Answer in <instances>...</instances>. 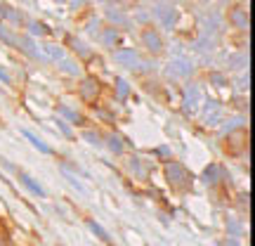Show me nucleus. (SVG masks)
I'll list each match as a JSON object with an SVG mask.
<instances>
[{
  "mask_svg": "<svg viewBox=\"0 0 255 246\" xmlns=\"http://www.w3.org/2000/svg\"><path fill=\"white\" fill-rule=\"evenodd\" d=\"M163 175H165V183L170 185L173 192H189L191 190V173L187 171V166L180 164V161H165L163 164Z\"/></svg>",
  "mask_w": 255,
  "mask_h": 246,
  "instance_id": "f257e3e1",
  "label": "nucleus"
},
{
  "mask_svg": "<svg viewBox=\"0 0 255 246\" xmlns=\"http://www.w3.org/2000/svg\"><path fill=\"white\" fill-rule=\"evenodd\" d=\"M78 95H81V100L85 104H90L95 107L97 102H100V95H102V83L100 78H95V76H85L78 85Z\"/></svg>",
  "mask_w": 255,
  "mask_h": 246,
  "instance_id": "f03ea898",
  "label": "nucleus"
},
{
  "mask_svg": "<svg viewBox=\"0 0 255 246\" xmlns=\"http://www.w3.org/2000/svg\"><path fill=\"white\" fill-rule=\"evenodd\" d=\"M139 36H142V43H144V47L151 55H161L163 52V38H161V33L156 28H144Z\"/></svg>",
  "mask_w": 255,
  "mask_h": 246,
  "instance_id": "7ed1b4c3",
  "label": "nucleus"
},
{
  "mask_svg": "<svg viewBox=\"0 0 255 246\" xmlns=\"http://www.w3.org/2000/svg\"><path fill=\"white\" fill-rule=\"evenodd\" d=\"M229 21L234 24L237 28H248V12L244 7H232L229 9Z\"/></svg>",
  "mask_w": 255,
  "mask_h": 246,
  "instance_id": "20e7f679",
  "label": "nucleus"
},
{
  "mask_svg": "<svg viewBox=\"0 0 255 246\" xmlns=\"http://www.w3.org/2000/svg\"><path fill=\"white\" fill-rule=\"evenodd\" d=\"M19 180L24 183V187H26V190H31V192H33V194H38V197H43V194H45V192H43V187H40V185H38L36 180L31 178V175H26V173H19Z\"/></svg>",
  "mask_w": 255,
  "mask_h": 246,
  "instance_id": "39448f33",
  "label": "nucleus"
},
{
  "mask_svg": "<svg viewBox=\"0 0 255 246\" xmlns=\"http://www.w3.org/2000/svg\"><path fill=\"white\" fill-rule=\"evenodd\" d=\"M85 225H88V228H90L92 232H95V235H97V237L102 239V242H107V244H109V246H114V242H111V237H109V235H107V230H102L100 225H97V223H95V220H92V218H85Z\"/></svg>",
  "mask_w": 255,
  "mask_h": 246,
  "instance_id": "423d86ee",
  "label": "nucleus"
},
{
  "mask_svg": "<svg viewBox=\"0 0 255 246\" xmlns=\"http://www.w3.org/2000/svg\"><path fill=\"white\" fill-rule=\"evenodd\" d=\"M21 135L26 137L28 142H31V145L36 147L38 152H43V154H52V147H47V145H43V142H40V140H38L36 135H33V133H28V130H21Z\"/></svg>",
  "mask_w": 255,
  "mask_h": 246,
  "instance_id": "0eeeda50",
  "label": "nucleus"
},
{
  "mask_svg": "<svg viewBox=\"0 0 255 246\" xmlns=\"http://www.w3.org/2000/svg\"><path fill=\"white\" fill-rule=\"evenodd\" d=\"M128 95H130V85H128L123 78H119V81H116V100H119V102H126Z\"/></svg>",
  "mask_w": 255,
  "mask_h": 246,
  "instance_id": "6e6552de",
  "label": "nucleus"
},
{
  "mask_svg": "<svg viewBox=\"0 0 255 246\" xmlns=\"http://www.w3.org/2000/svg\"><path fill=\"white\" fill-rule=\"evenodd\" d=\"M0 246H12V242H9L7 232H5V228L0 225Z\"/></svg>",
  "mask_w": 255,
  "mask_h": 246,
  "instance_id": "1a4fd4ad",
  "label": "nucleus"
},
{
  "mask_svg": "<svg viewBox=\"0 0 255 246\" xmlns=\"http://www.w3.org/2000/svg\"><path fill=\"white\" fill-rule=\"evenodd\" d=\"M62 114L66 116V119H71L73 123H78V121H81V116H78L76 111H71V109H62Z\"/></svg>",
  "mask_w": 255,
  "mask_h": 246,
  "instance_id": "9d476101",
  "label": "nucleus"
},
{
  "mask_svg": "<svg viewBox=\"0 0 255 246\" xmlns=\"http://www.w3.org/2000/svg\"><path fill=\"white\" fill-rule=\"evenodd\" d=\"M85 137H88V140H90L92 145H102V142H100V137L95 135V133H85Z\"/></svg>",
  "mask_w": 255,
  "mask_h": 246,
  "instance_id": "9b49d317",
  "label": "nucleus"
},
{
  "mask_svg": "<svg viewBox=\"0 0 255 246\" xmlns=\"http://www.w3.org/2000/svg\"><path fill=\"white\" fill-rule=\"evenodd\" d=\"M57 123H59V128H62V133H66V135L71 137V128L66 126V123H64V121H57Z\"/></svg>",
  "mask_w": 255,
  "mask_h": 246,
  "instance_id": "f8f14e48",
  "label": "nucleus"
},
{
  "mask_svg": "<svg viewBox=\"0 0 255 246\" xmlns=\"http://www.w3.org/2000/svg\"><path fill=\"white\" fill-rule=\"evenodd\" d=\"M59 246H62V244H59Z\"/></svg>",
  "mask_w": 255,
  "mask_h": 246,
  "instance_id": "ddd939ff",
  "label": "nucleus"
}]
</instances>
